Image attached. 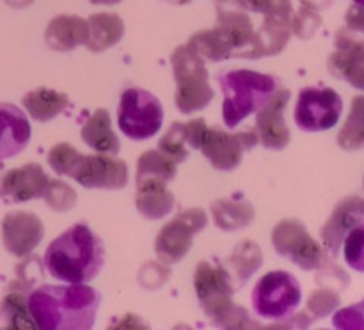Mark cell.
<instances>
[{
  "mask_svg": "<svg viewBox=\"0 0 364 330\" xmlns=\"http://www.w3.org/2000/svg\"><path fill=\"white\" fill-rule=\"evenodd\" d=\"M50 177L38 163L16 167L4 174L0 181V199L6 202H27L45 194Z\"/></svg>",
  "mask_w": 364,
  "mask_h": 330,
  "instance_id": "cell-17",
  "label": "cell"
},
{
  "mask_svg": "<svg viewBox=\"0 0 364 330\" xmlns=\"http://www.w3.org/2000/svg\"><path fill=\"white\" fill-rule=\"evenodd\" d=\"M135 206L142 216L159 220L173 211L174 195L167 190V185H139Z\"/></svg>",
  "mask_w": 364,
  "mask_h": 330,
  "instance_id": "cell-24",
  "label": "cell"
},
{
  "mask_svg": "<svg viewBox=\"0 0 364 330\" xmlns=\"http://www.w3.org/2000/svg\"><path fill=\"white\" fill-rule=\"evenodd\" d=\"M333 323L340 330H364V298L350 307L340 309L334 314Z\"/></svg>",
  "mask_w": 364,
  "mask_h": 330,
  "instance_id": "cell-37",
  "label": "cell"
},
{
  "mask_svg": "<svg viewBox=\"0 0 364 330\" xmlns=\"http://www.w3.org/2000/svg\"><path fill=\"white\" fill-rule=\"evenodd\" d=\"M174 80H176V106L181 114H192L206 109L213 99L205 60L187 45L178 46L171 55Z\"/></svg>",
  "mask_w": 364,
  "mask_h": 330,
  "instance_id": "cell-5",
  "label": "cell"
},
{
  "mask_svg": "<svg viewBox=\"0 0 364 330\" xmlns=\"http://www.w3.org/2000/svg\"><path fill=\"white\" fill-rule=\"evenodd\" d=\"M164 123V109L155 94L141 87H130L121 94L117 124L132 141L155 137Z\"/></svg>",
  "mask_w": 364,
  "mask_h": 330,
  "instance_id": "cell-6",
  "label": "cell"
},
{
  "mask_svg": "<svg viewBox=\"0 0 364 330\" xmlns=\"http://www.w3.org/2000/svg\"><path fill=\"white\" fill-rule=\"evenodd\" d=\"M277 254L284 255L302 270H318L326 263L323 248L299 220H283L272 231Z\"/></svg>",
  "mask_w": 364,
  "mask_h": 330,
  "instance_id": "cell-10",
  "label": "cell"
},
{
  "mask_svg": "<svg viewBox=\"0 0 364 330\" xmlns=\"http://www.w3.org/2000/svg\"><path fill=\"white\" fill-rule=\"evenodd\" d=\"M43 199L55 211H70L75 206V202H77V194H75L73 188L68 187L63 181L50 180L48 187H46L45 194H43Z\"/></svg>",
  "mask_w": 364,
  "mask_h": 330,
  "instance_id": "cell-34",
  "label": "cell"
},
{
  "mask_svg": "<svg viewBox=\"0 0 364 330\" xmlns=\"http://www.w3.org/2000/svg\"><path fill=\"white\" fill-rule=\"evenodd\" d=\"M89 38L87 20L75 14H59L48 23L45 31L46 45L55 52H71L85 45Z\"/></svg>",
  "mask_w": 364,
  "mask_h": 330,
  "instance_id": "cell-20",
  "label": "cell"
},
{
  "mask_svg": "<svg viewBox=\"0 0 364 330\" xmlns=\"http://www.w3.org/2000/svg\"><path fill=\"white\" fill-rule=\"evenodd\" d=\"M0 169H2V165H0Z\"/></svg>",
  "mask_w": 364,
  "mask_h": 330,
  "instance_id": "cell-46",
  "label": "cell"
},
{
  "mask_svg": "<svg viewBox=\"0 0 364 330\" xmlns=\"http://www.w3.org/2000/svg\"><path fill=\"white\" fill-rule=\"evenodd\" d=\"M354 2H358V4H364V0H354Z\"/></svg>",
  "mask_w": 364,
  "mask_h": 330,
  "instance_id": "cell-44",
  "label": "cell"
},
{
  "mask_svg": "<svg viewBox=\"0 0 364 330\" xmlns=\"http://www.w3.org/2000/svg\"><path fill=\"white\" fill-rule=\"evenodd\" d=\"M159 151L169 156L173 162L180 163L187 160L191 145L187 142V135H185L183 123H173V126L167 130V133L160 138Z\"/></svg>",
  "mask_w": 364,
  "mask_h": 330,
  "instance_id": "cell-31",
  "label": "cell"
},
{
  "mask_svg": "<svg viewBox=\"0 0 364 330\" xmlns=\"http://www.w3.org/2000/svg\"><path fill=\"white\" fill-rule=\"evenodd\" d=\"M341 304L340 295L331 287H320L313 291L308 300V311L311 312L313 318H326L331 312L336 311Z\"/></svg>",
  "mask_w": 364,
  "mask_h": 330,
  "instance_id": "cell-35",
  "label": "cell"
},
{
  "mask_svg": "<svg viewBox=\"0 0 364 330\" xmlns=\"http://www.w3.org/2000/svg\"><path fill=\"white\" fill-rule=\"evenodd\" d=\"M31 133L23 110L13 103H0V160L20 155L28 145Z\"/></svg>",
  "mask_w": 364,
  "mask_h": 330,
  "instance_id": "cell-19",
  "label": "cell"
},
{
  "mask_svg": "<svg viewBox=\"0 0 364 330\" xmlns=\"http://www.w3.org/2000/svg\"><path fill=\"white\" fill-rule=\"evenodd\" d=\"M167 2L174 4V6H183V4H188V2H192V0H167Z\"/></svg>",
  "mask_w": 364,
  "mask_h": 330,
  "instance_id": "cell-43",
  "label": "cell"
},
{
  "mask_svg": "<svg viewBox=\"0 0 364 330\" xmlns=\"http://www.w3.org/2000/svg\"><path fill=\"white\" fill-rule=\"evenodd\" d=\"M258 144V135L255 130L228 133L220 128H206L203 135L201 151L217 170H233L242 163L244 153Z\"/></svg>",
  "mask_w": 364,
  "mask_h": 330,
  "instance_id": "cell-11",
  "label": "cell"
},
{
  "mask_svg": "<svg viewBox=\"0 0 364 330\" xmlns=\"http://www.w3.org/2000/svg\"><path fill=\"white\" fill-rule=\"evenodd\" d=\"M361 220H364V199L358 195H348L343 201L338 202L334 208L333 215L322 227L320 234H322V241L326 251L329 252L333 258H336L341 252V245H343L345 236L348 231L354 226H358Z\"/></svg>",
  "mask_w": 364,
  "mask_h": 330,
  "instance_id": "cell-18",
  "label": "cell"
},
{
  "mask_svg": "<svg viewBox=\"0 0 364 330\" xmlns=\"http://www.w3.org/2000/svg\"><path fill=\"white\" fill-rule=\"evenodd\" d=\"M82 153H78L70 144H57L48 151V163L60 176H71L75 167L78 165Z\"/></svg>",
  "mask_w": 364,
  "mask_h": 330,
  "instance_id": "cell-33",
  "label": "cell"
},
{
  "mask_svg": "<svg viewBox=\"0 0 364 330\" xmlns=\"http://www.w3.org/2000/svg\"><path fill=\"white\" fill-rule=\"evenodd\" d=\"M345 23L352 32H364V4L355 2L345 14Z\"/></svg>",
  "mask_w": 364,
  "mask_h": 330,
  "instance_id": "cell-39",
  "label": "cell"
},
{
  "mask_svg": "<svg viewBox=\"0 0 364 330\" xmlns=\"http://www.w3.org/2000/svg\"><path fill=\"white\" fill-rule=\"evenodd\" d=\"M82 141L96 153L102 155H117L121 149L119 138L112 130V121L105 109H98L91 114L82 126Z\"/></svg>",
  "mask_w": 364,
  "mask_h": 330,
  "instance_id": "cell-21",
  "label": "cell"
},
{
  "mask_svg": "<svg viewBox=\"0 0 364 330\" xmlns=\"http://www.w3.org/2000/svg\"><path fill=\"white\" fill-rule=\"evenodd\" d=\"M262 251L255 241H242L238 247H235L233 254L228 259L224 268L230 273L235 287L244 286L249 280V277L262 266Z\"/></svg>",
  "mask_w": 364,
  "mask_h": 330,
  "instance_id": "cell-25",
  "label": "cell"
},
{
  "mask_svg": "<svg viewBox=\"0 0 364 330\" xmlns=\"http://www.w3.org/2000/svg\"><path fill=\"white\" fill-rule=\"evenodd\" d=\"M208 224V215L201 208H188L178 213L169 224L160 229L155 241L156 258L164 265L181 261L194 243V236Z\"/></svg>",
  "mask_w": 364,
  "mask_h": 330,
  "instance_id": "cell-8",
  "label": "cell"
},
{
  "mask_svg": "<svg viewBox=\"0 0 364 330\" xmlns=\"http://www.w3.org/2000/svg\"><path fill=\"white\" fill-rule=\"evenodd\" d=\"M284 2H290V0H235L240 9L244 11H252V13H259L265 14L269 11H272L274 7L281 6Z\"/></svg>",
  "mask_w": 364,
  "mask_h": 330,
  "instance_id": "cell-38",
  "label": "cell"
},
{
  "mask_svg": "<svg viewBox=\"0 0 364 330\" xmlns=\"http://www.w3.org/2000/svg\"><path fill=\"white\" fill-rule=\"evenodd\" d=\"M338 145L345 151H359L364 148V96L352 99L350 112L338 133Z\"/></svg>",
  "mask_w": 364,
  "mask_h": 330,
  "instance_id": "cell-28",
  "label": "cell"
},
{
  "mask_svg": "<svg viewBox=\"0 0 364 330\" xmlns=\"http://www.w3.org/2000/svg\"><path fill=\"white\" fill-rule=\"evenodd\" d=\"M21 103H23L25 110H27L32 119L39 121V123H48L50 119L59 116L70 105V99L63 92L39 87L27 92L23 99H21Z\"/></svg>",
  "mask_w": 364,
  "mask_h": 330,
  "instance_id": "cell-23",
  "label": "cell"
},
{
  "mask_svg": "<svg viewBox=\"0 0 364 330\" xmlns=\"http://www.w3.org/2000/svg\"><path fill=\"white\" fill-rule=\"evenodd\" d=\"M223 89V119L228 128H235L258 112L283 87L279 78L258 71L237 70L220 77Z\"/></svg>",
  "mask_w": 364,
  "mask_h": 330,
  "instance_id": "cell-3",
  "label": "cell"
},
{
  "mask_svg": "<svg viewBox=\"0 0 364 330\" xmlns=\"http://www.w3.org/2000/svg\"><path fill=\"white\" fill-rule=\"evenodd\" d=\"M100 307V293L85 282L38 287L28 297V311L43 330L92 329Z\"/></svg>",
  "mask_w": 364,
  "mask_h": 330,
  "instance_id": "cell-1",
  "label": "cell"
},
{
  "mask_svg": "<svg viewBox=\"0 0 364 330\" xmlns=\"http://www.w3.org/2000/svg\"><path fill=\"white\" fill-rule=\"evenodd\" d=\"M91 4H96V6H116L121 0H89Z\"/></svg>",
  "mask_w": 364,
  "mask_h": 330,
  "instance_id": "cell-41",
  "label": "cell"
},
{
  "mask_svg": "<svg viewBox=\"0 0 364 330\" xmlns=\"http://www.w3.org/2000/svg\"><path fill=\"white\" fill-rule=\"evenodd\" d=\"M213 28L223 38L224 45L230 50V59L231 57L259 59L256 28L247 13H244V11L219 9V13H217V25Z\"/></svg>",
  "mask_w": 364,
  "mask_h": 330,
  "instance_id": "cell-13",
  "label": "cell"
},
{
  "mask_svg": "<svg viewBox=\"0 0 364 330\" xmlns=\"http://www.w3.org/2000/svg\"><path fill=\"white\" fill-rule=\"evenodd\" d=\"M6 2L13 7H25V6H28L32 0H6Z\"/></svg>",
  "mask_w": 364,
  "mask_h": 330,
  "instance_id": "cell-42",
  "label": "cell"
},
{
  "mask_svg": "<svg viewBox=\"0 0 364 330\" xmlns=\"http://www.w3.org/2000/svg\"><path fill=\"white\" fill-rule=\"evenodd\" d=\"M341 251H343L347 265L355 272L364 273V220L348 231Z\"/></svg>",
  "mask_w": 364,
  "mask_h": 330,
  "instance_id": "cell-32",
  "label": "cell"
},
{
  "mask_svg": "<svg viewBox=\"0 0 364 330\" xmlns=\"http://www.w3.org/2000/svg\"><path fill=\"white\" fill-rule=\"evenodd\" d=\"M212 216L223 231L244 229L255 220V208L245 201L220 199L212 204Z\"/></svg>",
  "mask_w": 364,
  "mask_h": 330,
  "instance_id": "cell-27",
  "label": "cell"
},
{
  "mask_svg": "<svg viewBox=\"0 0 364 330\" xmlns=\"http://www.w3.org/2000/svg\"><path fill=\"white\" fill-rule=\"evenodd\" d=\"M105 263V248L91 227L77 224L48 245L45 266L50 275L64 282H89Z\"/></svg>",
  "mask_w": 364,
  "mask_h": 330,
  "instance_id": "cell-2",
  "label": "cell"
},
{
  "mask_svg": "<svg viewBox=\"0 0 364 330\" xmlns=\"http://www.w3.org/2000/svg\"><path fill=\"white\" fill-rule=\"evenodd\" d=\"M70 177L85 188L121 190L128 183V167L114 155H82Z\"/></svg>",
  "mask_w": 364,
  "mask_h": 330,
  "instance_id": "cell-12",
  "label": "cell"
},
{
  "mask_svg": "<svg viewBox=\"0 0 364 330\" xmlns=\"http://www.w3.org/2000/svg\"><path fill=\"white\" fill-rule=\"evenodd\" d=\"M320 23H322V18L316 13V9L304 6L299 9V13L295 14V18L291 20V28H294V32L301 39H308L315 34L316 28L320 27Z\"/></svg>",
  "mask_w": 364,
  "mask_h": 330,
  "instance_id": "cell-36",
  "label": "cell"
},
{
  "mask_svg": "<svg viewBox=\"0 0 364 330\" xmlns=\"http://www.w3.org/2000/svg\"><path fill=\"white\" fill-rule=\"evenodd\" d=\"M304 6L313 7V9H320V7H327L331 4V0H301Z\"/></svg>",
  "mask_w": 364,
  "mask_h": 330,
  "instance_id": "cell-40",
  "label": "cell"
},
{
  "mask_svg": "<svg viewBox=\"0 0 364 330\" xmlns=\"http://www.w3.org/2000/svg\"><path fill=\"white\" fill-rule=\"evenodd\" d=\"M45 227L41 219L28 211L7 213L2 220V241L7 252L25 258L41 243Z\"/></svg>",
  "mask_w": 364,
  "mask_h": 330,
  "instance_id": "cell-16",
  "label": "cell"
},
{
  "mask_svg": "<svg viewBox=\"0 0 364 330\" xmlns=\"http://www.w3.org/2000/svg\"><path fill=\"white\" fill-rule=\"evenodd\" d=\"M176 176V162L160 151H146L137 160L139 185H167Z\"/></svg>",
  "mask_w": 364,
  "mask_h": 330,
  "instance_id": "cell-26",
  "label": "cell"
},
{
  "mask_svg": "<svg viewBox=\"0 0 364 330\" xmlns=\"http://www.w3.org/2000/svg\"><path fill=\"white\" fill-rule=\"evenodd\" d=\"M343 110V99L331 87H306L299 94L295 123L302 131L331 130L338 124Z\"/></svg>",
  "mask_w": 364,
  "mask_h": 330,
  "instance_id": "cell-9",
  "label": "cell"
},
{
  "mask_svg": "<svg viewBox=\"0 0 364 330\" xmlns=\"http://www.w3.org/2000/svg\"><path fill=\"white\" fill-rule=\"evenodd\" d=\"M196 295L206 316L219 326H242L238 316H245L244 307H237L231 300L235 284L224 266L208 261L199 263L194 273Z\"/></svg>",
  "mask_w": 364,
  "mask_h": 330,
  "instance_id": "cell-4",
  "label": "cell"
},
{
  "mask_svg": "<svg viewBox=\"0 0 364 330\" xmlns=\"http://www.w3.org/2000/svg\"><path fill=\"white\" fill-rule=\"evenodd\" d=\"M329 71L364 92V41L348 28L338 31L336 50L329 57Z\"/></svg>",
  "mask_w": 364,
  "mask_h": 330,
  "instance_id": "cell-15",
  "label": "cell"
},
{
  "mask_svg": "<svg viewBox=\"0 0 364 330\" xmlns=\"http://www.w3.org/2000/svg\"><path fill=\"white\" fill-rule=\"evenodd\" d=\"M2 312L7 319V329H38L32 319L28 304L20 293H7L2 300Z\"/></svg>",
  "mask_w": 364,
  "mask_h": 330,
  "instance_id": "cell-30",
  "label": "cell"
},
{
  "mask_svg": "<svg viewBox=\"0 0 364 330\" xmlns=\"http://www.w3.org/2000/svg\"><path fill=\"white\" fill-rule=\"evenodd\" d=\"M89 38L85 46L92 53H102L117 45L124 35V23L117 14L98 13L89 16Z\"/></svg>",
  "mask_w": 364,
  "mask_h": 330,
  "instance_id": "cell-22",
  "label": "cell"
},
{
  "mask_svg": "<svg viewBox=\"0 0 364 330\" xmlns=\"http://www.w3.org/2000/svg\"><path fill=\"white\" fill-rule=\"evenodd\" d=\"M217 2H220V4H223V2H228V0H217Z\"/></svg>",
  "mask_w": 364,
  "mask_h": 330,
  "instance_id": "cell-45",
  "label": "cell"
},
{
  "mask_svg": "<svg viewBox=\"0 0 364 330\" xmlns=\"http://www.w3.org/2000/svg\"><path fill=\"white\" fill-rule=\"evenodd\" d=\"M290 101V91L281 87L265 106L256 112V135L258 142L267 149L281 151L290 144V130L284 121V110Z\"/></svg>",
  "mask_w": 364,
  "mask_h": 330,
  "instance_id": "cell-14",
  "label": "cell"
},
{
  "mask_svg": "<svg viewBox=\"0 0 364 330\" xmlns=\"http://www.w3.org/2000/svg\"><path fill=\"white\" fill-rule=\"evenodd\" d=\"M301 300V284L284 270L265 273L252 291L255 311L265 319L287 318L299 307Z\"/></svg>",
  "mask_w": 364,
  "mask_h": 330,
  "instance_id": "cell-7",
  "label": "cell"
},
{
  "mask_svg": "<svg viewBox=\"0 0 364 330\" xmlns=\"http://www.w3.org/2000/svg\"><path fill=\"white\" fill-rule=\"evenodd\" d=\"M188 48L194 53H198L203 60H213V62H220V60L230 59V50L224 45L223 38L217 34L215 28L212 31H201L191 38L187 43Z\"/></svg>",
  "mask_w": 364,
  "mask_h": 330,
  "instance_id": "cell-29",
  "label": "cell"
}]
</instances>
